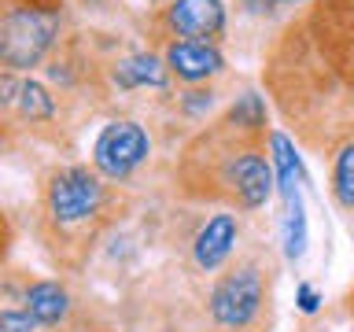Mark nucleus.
<instances>
[{
	"label": "nucleus",
	"mask_w": 354,
	"mask_h": 332,
	"mask_svg": "<svg viewBox=\"0 0 354 332\" xmlns=\"http://www.w3.org/2000/svg\"><path fill=\"white\" fill-rule=\"evenodd\" d=\"M317 303H321L317 288L314 284H299V310H303V314H314Z\"/></svg>",
	"instance_id": "a211bd4d"
},
{
	"label": "nucleus",
	"mask_w": 354,
	"mask_h": 332,
	"mask_svg": "<svg viewBox=\"0 0 354 332\" xmlns=\"http://www.w3.org/2000/svg\"><path fill=\"white\" fill-rule=\"evenodd\" d=\"M166 26L185 41H214L225 30L221 0H174L166 8Z\"/></svg>",
	"instance_id": "0eeeda50"
},
{
	"label": "nucleus",
	"mask_w": 354,
	"mask_h": 332,
	"mask_svg": "<svg viewBox=\"0 0 354 332\" xmlns=\"http://www.w3.org/2000/svg\"><path fill=\"white\" fill-rule=\"evenodd\" d=\"M259 303H262V277L254 266H243V270H232L225 281H218V288L210 292V317L225 329H243L259 314Z\"/></svg>",
	"instance_id": "20e7f679"
},
{
	"label": "nucleus",
	"mask_w": 354,
	"mask_h": 332,
	"mask_svg": "<svg viewBox=\"0 0 354 332\" xmlns=\"http://www.w3.org/2000/svg\"><path fill=\"white\" fill-rule=\"evenodd\" d=\"M306 33L321 63L354 93V0H317Z\"/></svg>",
	"instance_id": "f257e3e1"
},
{
	"label": "nucleus",
	"mask_w": 354,
	"mask_h": 332,
	"mask_svg": "<svg viewBox=\"0 0 354 332\" xmlns=\"http://www.w3.org/2000/svg\"><path fill=\"white\" fill-rule=\"evenodd\" d=\"M166 66L181 82H203L221 71V52L210 41H177L166 48Z\"/></svg>",
	"instance_id": "6e6552de"
},
{
	"label": "nucleus",
	"mask_w": 354,
	"mask_h": 332,
	"mask_svg": "<svg viewBox=\"0 0 354 332\" xmlns=\"http://www.w3.org/2000/svg\"><path fill=\"white\" fill-rule=\"evenodd\" d=\"M48 214L59 225L71 221H85L88 214H96L100 207V181L96 174H88L85 166H66L48 177Z\"/></svg>",
	"instance_id": "7ed1b4c3"
},
{
	"label": "nucleus",
	"mask_w": 354,
	"mask_h": 332,
	"mask_svg": "<svg viewBox=\"0 0 354 332\" xmlns=\"http://www.w3.org/2000/svg\"><path fill=\"white\" fill-rule=\"evenodd\" d=\"M66 306L71 299L55 281H41L26 292V314L37 317V325H55V321L66 317Z\"/></svg>",
	"instance_id": "9b49d317"
},
{
	"label": "nucleus",
	"mask_w": 354,
	"mask_h": 332,
	"mask_svg": "<svg viewBox=\"0 0 354 332\" xmlns=\"http://www.w3.org/2000/svg\"><path fill=\"white\" fill-rule=\"evenodd\" d=\"M19 8H26V11H44V15H55L59 11V0H15Z\"/></svg>",
	"instance_id": "6ab92c4d"
},
{
	"label": "nucleus",
	"mask_w": 354,
	"mask_h": 332,
	"mask_svg": "<svg viewBox=\"0 0 354 332\" xmlns=\"http://www.w3.org/2000/svg\"><path fill=\"white\" fill-rule=\"evenodd\" d=\"M11 104H19V111L26 115L30 122H41V118H52V96H48V89H44L41 82H19L15 89V100Z\"/></svg>",
	"instance_id": "4468645a"
},
{
	"label": "nucleus",
	"mask_w": 354,
	"mask_h": 332,
	"mask_svg": "<svg viewBox=\"0 0 354 332\" xmlns=\"http://www.w3.org/2000/svg\"><path fill=\"white\" fill-rule=\"evenodd\" d=\"M332 181H336V199L343 207H354V144H347L339 155H336V174H332Z\"/></svg>",
	"instance_id": "dca6fc26"
},
{
	"label": "nucleus",
	"mask_w": 354,
	"mask_h": 332,
	"mask_svg": "<svg viewBox=\"0 0 354 332\" xmlns=\"http://www.w3.org/2000/svg\"><path fill=\"white\" fill-rule=\"evenodd\" d=\"M225 185L240 207H262L273 192V170L254 148H240L225 159Z\"/></svg>",
	"instance_id": "423d86ee"
},
{
	"label": "nucleus",
	"mask_w": 354,
	"mask_h": 332,
	"mask_svg": "<svg viewBox=\"0 0 354 332\" xmlns=\"http://www.w3.org/2000/svg\"><path fill=\"white\" fill-rule=\"evenodd\" d=\"M151 144L137 122H111V126L96 137L93 163L104 177H126L148 159Z\"/></svg>",
	"instance_id": "39448f33"
},
{
	"label": "nucleus",
	"mask_w": 354,
	"mask_h": 332,
	"mask_svg": "<svg viewBox=\"0 0 354 332\" xmlns=\"http://www.w3.org/2000/svg\"><path fill=\"white\" fill-rule=\"evenodd\" d=\"M236 237H240V225H236V218H232V214H214V218H210L207 225L199 229V237H196V262H199V270H218V266L229 259Z\"/></svg>",
	"instance_id": "1a4fd4ad"
},
{
	"label": "nucleus",
	"mask_w": 354,
	"mask_h": 332,
	"mask_svg": "<svg viewBox=\"0 0 354 332\" xmlns=\"http://www.w3.org/2000/svg\"><path fill=\"white\" fill-rule=\"evenodd\" d=\"M225 118L236 129H243V133H262L266 129V104H262V96L259 93H243L236 104H232V111Z\"/></svg>",
	"instance_id": "2eb2a0df"
},
{
	"label": "nucleus",
	"mask_w": 354,
	"mask_h": 332,
	"mask_svg": "<svg viewBox=\"0 0 354 332\" xmlns=\"http://www.w3.org/2000/svg\"><path fill=\"white\" fill-rule=\"evenodd\" d=\"M59 30V19L44 15V11H26L11 8L4 22H0V59L8 71H22V66L41 63V55L48 52V44Z\"/></svg>",
	"instance_id": "f03ea898"
},
{
	"label": "nucleus",
	"mask_w": 354,
	"mask_h": 332,
	"mask_svg": "<svg viewBox=\"0 0 354 332\" xmlns=\"http://www.w3.org/2000/svg\"><path fill=\"white\" fill-rule=\"evenodd\" d=\"M306 251V214H303V199L292 196L284 199V255L288 259H303Z\"/></svg>",
	"instance_id": "f8f14e48"
},
{
	"label": "nucleus",
	"mask_w": 354,
	"mask_h": 332,
	"mask_svg": "<svg viewBox=\"0 0 354 332\" xmlns=\"http://www.w3.org/2000/svg\"><path fill=\"white\" fill-rule=\"evenodd\" d=\"M277 4H299V0H277Z\"/></svg>",
	"instance_id": "aec40b11"
},
{
	"label": "nucleus",
	"mask_w": 354,
	"mask_h": 332,
	"mask_svg": "<svg viewBox=\"0 0 354 332\" xmlns=\"http://www.w3.org/2000/svg\"><path fill=\"white\" fill-rule=\"evenodd\" d=\"M273 159H277V174H281V196L292 199L299 196V155L292 148V140L284 133H273Z\"/></svg>",
	"instance_id": "ddd939ff"
},
{
	"label": "nucleus",
	"mask_w": 354,
	"mask_h": 332,
	"mask_svg": "<svg viewBox=\"0 0 354 332\" xmlns=\"http://www.w3.org/2000/svg\"><path fill=\"white\" fill-rule=\"evenodd\" d=\"M166 77H170V66L162 59H155L151 52H140V55H126V59L115 63V82L122 89H162Z\"/></svg>",
	"instance_id": "9d476101"
},
{
	"label": "nucleus",
	"mask_w": 354,
	"mask_h": 332,
	"mask_svg": "<svg viewBox=\"0 0 354 332\" xmlns=\"http://www.w3.org/2000/svg\"><path fill=\"white\" fill-rule=\"evenodd\" d=\"M0 329H4V332H33V329H37V317L4 310V314H0Z\"/></svg>",
	"instance_id": "f3484780"
}]
</instances>
